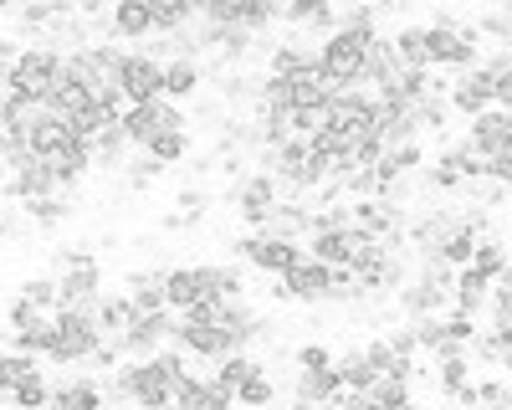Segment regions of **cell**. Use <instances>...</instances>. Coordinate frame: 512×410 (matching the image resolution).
<instances>
[{
	"label": "cell",
	"mask_w": 512,
	"mask_h": 410,
	"mask_svg": "<svg viewBox=\"0 0 512 410\" xmlns=\"http://www.w3.org/2000/svg\"><path fill=\"white\" fill-rule=\"evenodd\" d=\"M52 277L62 287V308H77V313H93L98 298H103V267L93 257V246H62L52 257Z\"/></svg>",
	"instance_id": "obj_1"
},
{
	"label": "cell",
	"mask_w": 512,
	"mask_h": 410,
	"mask_svg": "<svg viewBox=\"0 0 512 410\" xmlns=\"http://www.w3.org/2000/svg\"><path fill=\"white\" fill-rule=\"evenodd\" d=\"M369 41H374V31H333V36H323L318 67L333 77V88H354V82L364 77Z\"/></svg>",
	"instance_id": "obj_2"
},
{
	"label": "cell",
	"mask_w": 512,
	"mask_h": 410,
	"mask_svg": "<svg viewBox=\"0 0 512 410\" xmlns=\"http://www.w3.org/2000/svg\"><path fill=\"white\" fill-rule=\"evenodd\" d=\"M103 334L93 313H77V308H57V339H52V364H88L98 354Z\"/></svg>",
	"instance_id": "obj_3"
},
{
	"label": "cell",
	"mask_w": 512,
	"mask_h": 410,
	"mask_svg": "<svg viewBox=\"0 0 512 410\" xmlns=\"http://www.w3.org/2000/svg\"><path fill=\"white\" fill-rule=\"evenodd\" d=\"M57 82H62V52L57 47H21V57L11 62V93L52 98Z\"/></svg>",
	"instance_id": "obj_4"
},
{
	"label": "cell",
	"mask_w": 512,
	"mask_h": 410,
	"mask_svg": "<svg viewBox=\"0 0 512 410\" xmlns=\"http://www.w3.org/2000/svg\"><path fill=\"white\" fill-rule=\"evenodd\" d=\"M231 205H236V216L246 221V231H262V221L272 216V205L282 200V180L277 175H267V170H251L246 180H236L231 185V195H226Z\"/></svg>",
	"instance_id": "obj_5"
},
{
	"label": "cell",
	"mask_w": 512,
	"mask_h": 410,
	"mask_svg": "<svg viewBox=\"0 0 512 410\" xmlns=\"http://www.w3.org/2000/svg\"><path fill=\"white\" fill-rule=\"evenodd\" d=\"M272 298L277 303H333V267L318 262V257L297 262L287 277H277Z\"/></svg>",
	"instance_id": "obj_6"
},
{
	"label": "cell",
	"mask_w": 512,
	"mask_h": 410,
	"mask_svg": "<svg viewBox=\"0 0 512 410\" xmlns=\"http://www.w3.org/2000/svg\"><path fill=\"white\" fill-rule=\"evenodd\" d=\"M123 98L128 103L164 98V62L159 57H144V52H128L123 57Z\"/></svg>",
	"instance_id": "obj_7"
},
{
	"label": "cell",
	"mask_w": 512,
	"mask_h": 410,
	"mask_svg": "<svg viewBox=\"0 0 512 410\" xmlns=\"http://www.w3.org/2000/svg\"><path fill=\"white\" fill-rule=\"evenodd\" d=\"M451 293H446V287L441 282H431V277H425V272H415L405 287H400V293H395V308L405 313V318H431V313H451Z\"/></svg>",
	"instance_id": "obj_8"
},
{
	"label": "cell",
	"mask_w": 512,
	"mask_h": 410,
	"mask_svg": "<svg viewBox=\"0 0 512 410\" xmlns=\"http://www.w3.org/2000/svg\"><path fill=\"white\" fill-rule=\"evenodd\" d=\"M52 113H57L52 98H41V93H11V98H6V123H0V129L26 144V134L36 129V123H47Z\"/></svg>",
	"instance_id": "obj_9"
},
{
	"label": "cell",
	"mask_w": 512,
	"mask_h": 410,
	"mask_svg": "<svg viewBox=\"0 0 512 410\" xmlns=\"http://www.w3.org/2000/svg\"><path fill=\"white\" fill-rule=\"evenodd\" d=\"M287 82H292V108H297V113L323 108V103H333L338 93H344V88H333V77H328L318 62H308L303 72H292Z\"/></svg>",
	"instance_id": "obj_10"
},
{
	"label": "cell",
	"mask_w": 512,
	"mask_h": 410,
	"mask_svg": "<svg viewBox=\"0 0 512 410\" xmlns=\"http://www.w3.org/2000/svg\"><path fill=\"white\" fill-rule=\"evenodd\" d=\"M123 134H128V144H139V149H149L159 134H164V98H154V103H128L123 108Z\"/></svg>",
	"instance_id": "obj_11"
},
{
	"label": "cell",
	"mask_w": 512,
	"mask_h": 410,
	"mask_svg": "<svg viewBox=\"0 0 512 410\" xmlns=\"http://www.w3.org/2000/svg\"><path fill=\"white\" fill-rule=\"evenodd\" d=\"M487 108H497V103H492V88H487L477 72H461V77H456V88H451V113H461V118H482Z\"/></svg>",
	"instance_id": "obj_12"
},
{
	"label": "cell",
	"mask_w": 512,
	"mask_h": 410,
	"mask_svg": "<svg viewBox=\"0 0 512 410\" xmlns=\"http://www.w3.org/2000/svg\"><path fill=\"white\" fill-rule=\"evenodd\" d=\"M395 52H400V62L405 67H415V72H431L436 67V57H431V26H400L395 31Z\"/></svg>",
	"instance_id": "obj_13"
},
{
	"label": "cell",
	"mask_w": 512,
	"mask_h": 410,
	"mask_svg": "<svg viewBox=\"0 0 512 410\" xmlns=\"http://www.w3.org/2000/svg\"><path fill=\"white\" fill-rule=\"evenodd\" d=\"M154 31V11H149V0H113V36L123 41H139Z\"/></svg>",
	"instance_id": "obj_14"
},
{
	"label": "cell",
	"mask_w": 512,
	"mask_h": 410,
	"mask_svg": "<svg viewBox=\"0 0 512 410\" xmlns=\"http://www.w3.org/2000/svg\"><path fill=\"white\" fill-rule=\"evenodd\" d=\"M292 395H308V400L328 405V400L344 395V375H338V364H333V369H297V385H292Z\"/></svg>",
	"instance_id": "obj_15"
},
{
	"label": "cell",
	"mask_w": 512,
	"mask_h": 410,
	"mask_svg": "<svg viewBox=\"0 0 512 410\" xmlns=\"http://www.w3.org/2000/svg\"><path fill=\"white\" fill-rule=\"evenodd\" d=\"M164 303H169V313H190V308L200 303V277H195V267H169V272H164Z\"/></svg>",
	"instance_id": "obj_16"
},
{
	"label": "cell",
	"mask_w": 512,
	"mask_h": 410,
	"mask_svg": "<svg viewBox=\"0 0 512 410\" xmlns=\"http://www.w3.org/2000/svg\"><path fill=\"white\" fill-rule=\"evenodd\" d=\"M200 82H205V72H200V62H190V57H169L164 62V98H195L200 93Z\"/></svg>",
	"instance_id": "obj_17"
},
{
	"label": "cell",
	"mask_w": 512,
	"mask_h": 410,
	"mask_svg": "<svg viewBox=\"0 0 512 410\" xmlns=\"http://www.w3.org/2000/svg\"><path fill=\"white\" fill-rule=\"evenodd\" d=\"M21 211L31 216L36 231H57L62 221H72V200L67 195H36V200H21Z\"/></svg>",
	"instance_id": "obj_18"
},
{
	"label": "cell",
	"mask_w": 512,
	"mask_h": 410,
	"mask_svg": "<svg viewBox=\"0 0 512 410\" xmlns=\"http://www.w3.org/2000/svg\"><path fill=\"white\" fill-rule=\"evenodd\" d=\"M128 134H123V123H113V129L103 134V139H93V164L98 170H118L123 175V164H128Z\"/></svg>",
	"instance_id": "obj_19"
},
{
	"label": "cell",
	"mask_w": 512,
	"mask_h": 410,
	"mask_svg": "<svg viewBox=\"0 0 512 410\" xmlns=\"http://www.w3.org/2000/svg\"><path fill=\"white\" fill-rule=\"evenodd\" d=\"M149 11H154V31H185L195 16H200V6L195 0H149Z\"/></svg>",
	"instance_id": "obj_20"
},
{
	"label": "cell",
	"mask_w": 512,
	"mask_h": 410,
	"mask_svg": "<svg viewBox=\"0 0 512 410\" xmlns=\"http://www.w3.org/2000/svg\"><path fill=\"white\" fill-rule=\"evenodd\" d=\"M159 175H164V164H159L154 154H144V159H128V164H123L118 185H123L128 195H149V190L159 185Z\"/></svg>",
	"instance_id": "obj_21"
},
{
	"label": "cell",
	"mask_w": 512,
	"mask_h": 410,
	"mask_svg": "<svg viewBox=\"0 0 512 410\" xmlns=\"http://www.w3.org/2000/svg\"><path fill=\"white\" fill-rule=\"evenodd\" d=\"M256 375H267V364L256 359V354H226V359H216V380L231 385V390H241V385L256 380Z\"/></svg>",
	"instance_id": "obj_22"
},
{
	"label": "cell",
	"mask_w": 512,
	"mask_h": 410,
	"mask_svg": "<svg viewBox=\"0 0 512 410\" xmlns=\"http://www.w3.org/2000/svg\"><path fill=\"white\" fill-rule=\"evenodd\" d=\"M57 323V308H41L31 298H11L6 303V328H16V334H26V328H47Z\"/></svg>",
	"instance_id": "obj_23"
},
{
	"label": "cell",
	"mask_w": 512,
	"mask_h": 410,
	"mask_svg": "<svg viewBox=\"0 0 512 410\" xmlns=\"http://www.w3.org/2000/svg\"><path fill=\"white\" fill-rule=\"evenodd\" d=\"M308 257L328 262V267H349V241L344 231H313L308 236Z\"/></svg>",
	"instance_id": "obj_24"
},
{
	"label": "cell",
	"mask_w": 512,
	"mask_h": 410,
	"mask_svg": "<svg viewBox=\"0 0 512 410\" xmlns=\"http://www.w3.org/2000/svg\"><path fill=\"white\" fill-rule=\"evenodd\" d=\"M308 62H318V52H303L297 41H277L272 57H267V72L272 77H292V72H303Z\"/></svg>",
	"instance_id": "obj_25"
},
{
	"label": "cell",
	"mask_w": 512,
	"mask_h": 410,
	"mask_svg": "<svg viewBox=\"0 0 512 410\" xmlns=\"http://www.w3.org/2000/svg\"><path fill=\"white\" fill-rule=\"evenodd\" d=\"M477 241H482V236L461 221V226H456V231L441 241V257H446L451 267H472V257H477Z\"/></svg>",
	"instance_id": "obj_26"
},
{
	"label": "cell",
	"mask_w": 512,
	"mask_h": 410,
	"mask_svg": "<svg viewBox=\"0 0 512 410\" xmlns=\"http://www.w3.org/2000/svg\"><path fill=\"white\" fill-rule=\"evenodd\" d=\"M26 375H41V359H31V354H0V395H11Z\"/></svg>",
	"instance_id": "obj_27"
},
{
	"label": "cell",
	"mask_w": 512,
	"mask_h": 410,
	"mask_svg": "<svg viewBox=\"0 0 512 410\" xmlns=\"http://www.w3.org/2000/svg\"><path fill=\"white\" fill-rule=\"evenodd\" d=\"M472 267H477V272H487V277L497 282V277L507 272V241H502V236H482V241H477Z\"/></svg>",
	"instance_id": "obj_28"
},
{
	"label": "cell",
	"mask_w": 512,
	"mask_h": 410,
	"mask_svg": "<svg viewBox=\"0 0 512 410\" xmlns=\"http://www.w3.org/2000/svg\"><path fill=\"white\" fill-rule=\"evenodd\" d=\"M144 154H154V159L164 164V170H175L180 159H190V154H195V144H190V134H159Z\"/></svg>",
	"instance_id": "obj_29"
},
{
	"label": "cell",
	"mask_w": 512,
	"mask_h": 410,
	"mask_svg": "<svg viewBox=\"0 0 512 410\" xmlns=\"http://www.w3.org/2000/svg\"><path fill=\"white\" fill-rule=\"evenodd\" d=\"M11 405H16V410H47V405H52V385L41 380V375H26V380L11 390Z\"/></svg>",
	"instance_id": "obj_30"
},
{
	"label": "cell",
	"mask_w": 512,
	"mask_h": 410,
	"mask_svg": "<svg viewBox=\"0 0 512 410\" xmlns=\"http://www.w3.org/2000/svg\"><path fill=\"white\" fill-rule=\"evenodd\" d=\"M210 205H216V190H210V185H200V180H190V185H180V190H175V211L205 216Z\"/></svg>",
	"instance_id": "obj_31"
},
{
	"label": "cell",
	"mask_w": 512,
	"mask_h": 410,
	"mask_svg": "<svg viewBox=\"0 0 512 410\" xmlns=\"http://www.w3.org/2000/svg\"><path fill=\"white\" fill-rule=\"evenodd\" d=\"M277 400V385L267 380V375H256V380H246L241 390H236V405H246V410H267Z\"/></svg>",
	"instance_id": "obj_32"
},
{
	"label": "cell",
	"mask_w": 512,
	"mask_h": 410,
	"mask_svg": "<svg viewBox=\"0 0 512 410\" xmlns=\"http://www.w3.org/2000/svg\"><path fill=\"white\" fill-rule=\"evenodd\" d=\"M477 405H482V410H512V385L497 380V375L477 380Z\"/></svg>",
	"instance_id": "obj_33"
},
{
	"label": "cell",
	"mask_w": 512,
	"mask_h": 410,
	"mask_svg": "<svg viewBox=\"0 0 512 410\" xmlns=\"http://www.w3.org/2000/svg\"><path fill=\"white\" fill-rule=\"evenodd\" d=\"M31 231H36V226H31V216L21 211V205H11V211H0V241H6V246H21Z\"/></svg>",
	"instance_id": "obj_34"
},
{
	"label": "cell",
	"mask_w": 512,
	"mask_h": 410,
	"mask_svg": "<svg viewBox=\"0 0 512 410\" xmlns=\"http://www.w3.org/2000/svg\"><path fill=\"white\" fill-rule=\"evenodd\" d=\"M292 359H297V369H333V364H338V359L328 354V344H303Z\"/></svg>",
	"instance_id": "obj_35"
},
{
	"label": "cell",
	"mask_w": 512,
	"mask_h": 410,
	"mask_svg": "<svg viewBox=\"0 0 512 410\" xmlns=\"http://www.w3.org/2000/svg\"><path fill=\"white\" fill-rule=\"evenodd\" d=\"M482 6H487V11H502V6H507V0H482Z\"/></svg>",
	"instance_id": "obj_36"
},
{
	"label": "cell",
	"mask_w": 512,
	"mask_h": 410,
	"mask_svg": "<svg viewBox=\"0 0 512 410\" xmlns=\"http://www.w3.org/2000/svg\"><path fill=\"white\" fill-rule=\"evenodd\" d=\"M0 11H16V0H0Z\"/></svg>",
	"instance_id": "obj_37"
},
{
	"label": "cell",
	"mask_w": 512,
	"mask_h": 410,
	"mask_svg": "<svg viewBox=\"0 0 512 410\" xmlns=\"http://www.w3.org/2000/svg\"><path fill=\"white\" fill-rule=\"evenodd\" d=\"M313 6H328V0H313Z\"/></svg>",
	"instance_id": "obj_38"
}]
</instances>
